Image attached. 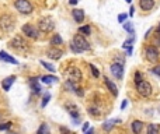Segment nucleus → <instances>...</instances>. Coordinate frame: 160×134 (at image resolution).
Wrapping results in <instances>:
<instances>
[{
	"mask_svg": "<svg viewBox=\"0 0 160 134\" xmlns=\"http://www.w3.org/2000/svg\"><path fill=\"white\" fill-rule=\"evenodd\" d=\"M14 28H16V18L11 14H2L0 16V29L4 34H8L13 32Z\"/></svg>",
	"mask_w": 160,
	"mask_h": 134,
	"instance_id": "nucleus-1",
	"label": "nucleus"
},
{
	"mask_svg": "<svg viewBox=\"0 0 160 134\" xmlns=\"http://www.w3.org/2000/svg\"><path fill=\"white\" fill-rule=\"evenodd\" d=\"M14 7L21 14H31L34 10L30 0H14Z\"/></svg>",
	"mask_w": 160,
	"mask_h": 134,
	"instance_id": "nucleus-2",
	"label": "nucleus"
},
{
	"mask_svg": "<svg viewBox=\"0 0 160 134\" xmlns=\"http://www.w3.org/2000/svg\"><path fill=\"white\" fill-rule=\"evenodd\" d=\"M38 27H39V31H42V32H45V34L52 32L53 28H55L53 18L52 17H42L38 22Z\"/></svg>",
	"mask_w": 160,
	"mask_h": 134,
	"instance_id": "nucleus-3",
	"label": "nucleus"
},
{
	"mask_svg": "<svg viewBox=\"0 0 160 134\" xmlns=\"http://www.w3.org/2000/svg\"><path fill=\"white\" fill-rule=\"evenodd\" d=\"M136 91H138V94H139L140 96H143V98L150 96V95H152V85H150V83H149V81H146V80H142L140 83L136 84Z\"/></svg>",
	"mask_w": 160,
	"mask_h": 134,
	"instance_id": "nucleus-4",
	"label": "nucleus"
},
{
	"mask_svg": "<svg viewBox=\"0 0 160 134\" xmlns=\"http://www.w3.org/2000/svg\"><path fill=\"white\" fill-rule=\"evenodd\" d=\"M66 77H67V81H70V83H73V84L80 83L81 81V71L77 69V67L72 66L66 70Z\"/></svg>",
	"mask_w": 160,
	"mask_h": 134,
	"instance_id": "nucleus-5",
	"label": "nucleus"
},
{
	"mask_svg": "<svg viewBox=\"0 0 160 134\" xmlns=\"http://www.w3.org/2000/svg\"><path fill=\"white\" fill-rule=\"evenodd\" d=\"M10 46L13 47V49L18 50V52H25V50H28V43L20 35L14 36V38L11 39V41H10Z\"/></svg>",
	"mask_w": 160,
	"mask_h": 134,
	"instance_id": "nucleus-6",
	"label": "nucleus"
},
{
	"mask_svg": "<svg viewBox=\"0 0 160 134\" xmlns=\"http://www.w3.org/2000/svg\"><path fill=\"white\" fill-rule=\"evenodd\" d=\"M72 43L75 45L76 47H79V49H80L81 52H84V50H89V49H90L89 42H87L86 39H84V36H83V35H80V34H76V35L73 36Z\"/></svg>",
	"mask_w": 160,
	"mask_h": 134,
	"instance_id": "nucleus-7",
	"label": "nucleus"
},
{
	"mask_svg": "<svg viewBox=\"0 0 160 134\" xmlns=\"http://www.w3.org/2000/svg\"><path fill=\"white\" fill-rule=\"evenodd\" d=\"M145 56H146V59H148V61H150V63H156L160 57V53H159V50H157L156 46L150 45V46H148L145 49Z\"/></svg>",
	"mask_w": 160,
	"mask_h": 134,
	"instance_id": "nucleus-8",
	"label": "nucleus"
},
{
	"mask_svg": "<svg viewBox=\"0 0 160 134\" xmlns=\"http://www.w3.org/2000/svg\"><path fill=\"white\" fill-rule=\"evenodd\" d=\"M22 34H24L27 38H31V39H36L39 36V29L36 27H34V25L31 24H24L21 28Z\"/></svg>",
	"mask_w": 160,
	"mask_h": 134,
	"instance_id": "nucleus-9",
	"label": "nucleus"
},
{
	"mask_svg": "<svg viewBox=\"0 0 160 134\" xmlns=\"http://www.w3.org/2000/svg\"><path fill=\"white\" fill-rule=\"evenodd\" d=\"M111 73L115 78L121 80L124 77V64L121 63H112L111 64Z\"/></svg>",
	"mask_w": 160,
	"mask_h": 134,
	"instance_id": "nucleus-10",
	"label": "nucleus"
},
{
	"mask_svg": "<svg viewBox=\"0 0 160 134\" xmlns=\"http://www.w3.org/2000/svg\"><path fill=\"white\" fill-rule=\"evenodd\" d=\"M46 55L49 56V59H53V60H59V59L63 56V52H62L61 49H58V47L52 46V47H49V49H48Z\"/></svg>",
	"mask_w": 160,
	"mask_h": 134,
	"instance_id": "nucleus-11",
	"label": "nucleus"
},
{
	"mask_svg": "<svg viewBox=\"0 0 160 134\" xmlns=\"http://www.w3.org/2000/svg\"><path fill=\"white\" fill-rule=\"evenodd\" d=\"M65 108H66V110L69 112V114L73 117V119H79V109L76 105H73V103H66L65 105Z\"/></svg>",
	"mask_w": 160,
	"mask_h": 134,
	"instance_id": "nucleus-12",
	"label": "nucleus"
},
{
	"mask_svg": "<svg viewBox=\"0 0 160 134\" xmlns=\"http://www.w3.org/2000/svg\"><path fill=\"white\" fill-rule=\"evenodd\" d=\"M139 7L143 11H150L154 7V0H139Z\"/></svg>",
	"mask_w": 160,
	"mask_h": 134,
	"instance_id": "nucleus-13",
	"label": "nucleus"
},
{
	"mask_svg": "<svg viewBox=\"0 0 160 134\" xmlns=\"http://www.w3.org/2000/svg\"><path fill=\"white\" fill-rule=\"evenodd\" d=\"M0 60L6 61V63H10V64H17V63H18V61H17L13 56H10L7 52H4V50H2V52H0Z\"/></svg>",
	"mask_w": 160,
	"mask_h": 134,
	"instance_id": "nucleus-14",
	"label": "nucleus"
},
{
	"mask_svg": "<svg viewBox=\"0 0 160 134\" xmlns=\"http://www.w3.org/2000/svg\"><path fill=\"white\" fill-rule=\"evenodd\" d=\"M14 81H16V75H10V77L4 78V80L2 81V88L4 89V91H8V89L11 88Z\"/></svg>",
	"mask_w": 160,
	"mask_h": 134,
	"instance_id": "nucleus-15",
	"label": "nucleus"
},
{
	"mask_svg": "<svg viewBox=\"0 0 160 134\" xmlns=\"http://www.w3.org/2000/svg\"><path fill=\"white\" fill-rule=\"evenodd\" d=\"M72 16H73V18H75L76 22L84 21V11L81 10V8H75V10L72 11Z\"/></svg>",
	"mask_w": 160,
	"mask_h": 134,
	"instance_id": "nucleus-16",
	"label": "nucleus"
},
{
	"mask_svg": "<svg viewBox=\"0 0 160 134\" xmlns=\"http://www.w3.org/2000/svg\"><path fill=\"white\" fill-rule=\"evenodd\" d=\"M38 80L39 78H35V77L30 78V87L34 91V94H39V92H41V87H39V84H38Z\"/></svg>",
	"mask_w": 160,
	"mask_h": 134,
	"instance_id": "nucleus-17",
	"label": "nucleus"
},
{
	"mask_svg": "<svg viewBox=\"0 0 160 134\" xmlns=\"http://www.w3.org/2000/svg\"><path fill=\"white\" fill-rule=\"evenodd\" d=\"M105 85H107V88L109 89V91H111V94L114 95V96H117L118 95V88H117V85H115L114 83H112L111 80H109V78H105Z\"/></svg>",
	"mask_w": 160,
	"mask_h": 134,
	"instance_id": "nucleus-18",
	"label": "nucleus"
},
{
	"mask_svg": "<svg viewBox=\"0 0 160 134\" xmlns=\"http://www.w3.org/2000/svg\"><path fill=\"white\" fill-rule=\"evenodd\" d=\"M131 126H132L133 134H140V131H142V128H143V123L140 122V120H133Z\"/></svg>",
	"mask_w": 160,
	"mask_h": 134,
	"instance_id": "nucleus-19",
	"label": "nucleus"
},
{
	"mask_svg": "<svg viewBox=\"0 0 160 134\" xmlns=\"http://www.w3.org/2000/svg\"><path fill=\"white\" fill-rule=\"evenodd\" d=\"M117 123H119V120L118 119H111V120H107L105 123L103 124V128H104V131H109L112 127H114Z\"/></svg>",
	"mask_w": 160,
	"mask_h": 134,
	"instance_id": "nucleus-20",
	"label": "nucleus"
},
{
	"mask_svg": "<svg viewBox=\"0 0 160 134\" xmlns=\"http://www.w3.org/2000/svg\"><path fill=\"white\" fill-rule=\"evenodd\" d=\"M51 45L52 46H59V45H63V39L61 38V35L59 34H55V35L52 36V39H51Z\"/></svg>",
	"mask_w": 160,
	"mask_h": 134,
	"instance_id": "nucleus-21",
	"label": "nucleus"
},
{
	"mask_svg": "<svg viewBox=\"0 0 160 134\" xmlns=\"http://www.w3.org/2000/svg\"><path fill=\"white\" fill-rule=\"evenodd\" d=\"M39 81L44 84H53L56 83V77L55 75H42V77H39Z\"/></svg>",
	"mask_w": 160,
	"mask_h": 134,
	"instance_id": "nucleus-22",
	"label": "nucleus"
},
{
	"mask_svg": "<svg viewBox=\"0 0 160 134\" xmlns=\"http://www.w3.org/2000/svg\"><path fill=\"white\" fill-rule=\"evenodd\" d=\"M159 130H160V127L157 124H149L148 126V131H146V134H159Z\"/></svg>",
	"mask_w": 160,
	"mask_h": 134,
	"instance_id": "nucleus-23",
	"label": "nucleus"
},
{
	"mask_svg": "<svg viewBox=\"0 0 160 134\" xmlns=\"http://www.w3.org/2000/svg\"><path fill=\"white\" fill-rule=\"evenodd\" d=\"M124 29L126 31V32L129 34V35H133L135 34V29H133V25H132V22H124Z\"/></svg>",
	"mask_w": 160,
	"mask_h": 134,
	"instance_id": "nucleus-24",
	"label": "nucleus"
},
{
	"mask_svg": "<svg viewBox=\"0 0 160 134\" xmlns=\"http://www.w3.org/2000/svg\"><path fill=\"white\" fill-rule=\"evenodd\" d=\"M36 134H51V131H49V127H48V124L42 123V124L39 126V128H38V131H36Z\"/></svg>",
	"mask_w": 160,
	"mask_h": 134,
	"instance_id": "nucleus-25",
	"label": "nucleus"
},
{
	"mask_svg": "<svg viewBox=\"0 0 160 134\" xmlns=\"http://www.w3.org/2000/svg\"><path fill=\"white\" fill-rule=\"evenodd\" d=\"M90 32H91V28H90L89 25H83V27L79 28V34H80V35H83V36L90 35Z\"/></svg>",
	"mask_w": 160,
	"mask_h": 134,
	"instance_id": "nucleus-26",
	"label": "nucleus"
},
{
	"mask_svg": "<svg viewBox=\"0 0 160 134\" xmlns=\"http://www.w3.org/2000/svg\"><path fill=\"white\" fill-rule=\"evenodd\" d=\"M39 63H41V66H42V67H45V69H46L48 71H51V73H53V71L56 70V67H53L51 63H46V61H44V60H41Z\"/></svg>",
	"mask_w": 160,
	"mask_h": 134,
	"instance_id": "nucleus-27",
	"label": "nucleus"
},
{
	"mask_svg": "<svg viewBox=\"0 0 160 134\" xmlns=\"http://www.w3.org/2000/svg\"><path fill=\"white\" fill-rule=\"evenodd\" d=\"M49 99H51V94L49 92H45L44 98H42V102H41V108H45L48 105V102H49Z\"/></svg>",
	"mask_w": 160,
	"mask_h": 134,
	"instance_id": "nucleus-28",
	"label": "nucleus"
},
{
	"mask_svg": "<svg viewBox=\"0 0 160 134\" xmlns=\"http://www.w3.org/2000/svg\"><path fill=\"white\" fill-rule=\"evenodd\" d=\"M89 67H90V70H91V74H93V77H95V78H98L100 77V71L97 70V67L94 66V64H89Z\"/></svg>",
	"mask_w": 160,
	"mask_h": 134,
	"instance_id": "nucleus-29",
	"label": "nucleus"
},
{
	"mask_svg": "<svg viewBox=\"0 0 160 134\" xmlns=\"http://www.w3.org/2000/svg\"><path fill=\"white\" fill-rule=\"evenodd\" d=\"M143 78H142V74H140L139 71H136L135 73V84H138V83H140Z\"/></svg>",
	"mask_w": 160,
	"mask_h": 134,
	"instance_id": "nucleus-30",
	"label": "nucleus"
},
{
	"mask_svg": "<svg viewBox=\"0 0 160 134\" xmlns=\"http://www.w3.org/2000/svg\"><path fill=\"white\" fill-rule=\"evenodd\" d=\"M10 127H11V122H7V123H4V124H0V131L2 130H8Z\"/></svg>",
	"mask_w": 160,
	"mask_h": 134,
	"instance_id": "nucleus-31",
	"label": "nucleus"
},
{
	"mask_svg": "<svg viewBox=\"0 0 160 134\" xmlns=\"http://www.w3.org/2000/svg\"><path fill=\"white\" fill-rule=\"evenodd\" d=\"M152 73H153V74H156L157 77H160V64H157L156 67H153V69H152Z\"/></svg>",
	"mask_w": 160,
	"mask_h": 134,
	"instance_id": "nucleus-32",
	"label": "nucleus"
},
{
	"mask_svg": "<svg viewBox=\"0 0 160 134\" xmlns=\"http://www.w3.org/2000/svg\"><path fill=\"white\" fill-rule=\"evenodd\" d=\"M126 17H128V16H126V14H124V13L119 14V16H118V21L124 24V22H126Z\"/></svg>",
	"mask_w": 160,
	"mask_h": 134,
	"instance_id": "nucleus-33",
	"label": "nucleus"
},
{
	"mask_svg": "<svg viewBox=\"0 0 160 134\" xmlns=\"http://www.w3.org/2000/svg\"><path fill=\"white\" fill-rule=\"evenodd\" d=\"M70 49H72V52H73V53H81V50L79 49V47H76L73 43H70Z\"/></svg>",
	"mask_w": 160,
	"mask_h": 134,
	"instance_id": "nucleus-34",
	"label": "nucleus"
},
{
	"mask_svg": "<svg viewBox=\"0 0 160 134\" xmlns=\"http://www.w3.org/2000/svg\"><path fill=\"white\" fill-rule=\"evenodd\" d=\"M90 114H91V116H100V112H97V109L91 108L90 109Z\"/></svg>",
	"mask_w": 160,
	"mask_h": 134,
	"instance_id": "nucleus-35",
	"label": "nucleus"
},
{
	"mask_svg": "<svg viewBox=\"0 0 160 134\" xmlns=\"http://www.w3.org/2000/svg\"><path fill=\"white\" fill-rule=\"evenodd\" d=\"M61 133H62V134H72L66 127H61Z\"/></svg>",
	"mask_w": 160,
	"mask_h": 134,
	"instance_id": "nucleus-36",
	"label": "nucleus"
},
{
	"mask_svg": "<svg viewBox=\"0 0 160 134\" xmlns=\"http://www.w3.org/2000/svg\"><path fill=\"white\" fill-rule=\"evenodd\" d=\"M87 130H90V124H89V123H84V124H83V131L86 133Z\"/></svg>",
	"mask_w": 160,
	"mask_h": 134,
	"instance_id": "nucleus-37",
	"label": "nucleus"
},
{
	"mask_svg": "<svg viewBox=\"0 0 160 134\" xmlns=\"http://www.w3.org/2000/svg\"><path fill=\"white\" fill-rule=\"evenodd\" d=\"M126 105H128V100H126V99H125V100H124V102H122V103H121V110H124V109H125V108H126Z\"/></svg>",
	"mask_w": 160,
	"mask_h": 134,
	"instance_id": "nucleus-38",
	"label": "nucleus"
},
{
	"mask_svg": "<svg viewBox=\"0 0 160 134\" xmlns=\"http://www.w3.org/2000/svg\"><path fill=\"white\" fill-rule=\"evenodd\" d=\"M133 14H135V7H133V6H131V8H129V16H133Z\"/></svg>",
	"mask_w": 160,
	"mask_h": 134,
	"instance_id": "nucleus-39",
	"label": "nucleus"
},
{
	"mask_svg": "<svg viewBox=\"0 0 160 134\" xmlns=\"http://www.w3.org/2000/svg\"><path fill=\"white\" fill-rule=\"evenodd\" d=\"M76 94H77L79 96H83V91H81V88H77V89H76Z\"/></svg>",
	"mask_w": 160,
	"mask_h": 134,
	"instance_id": "nucleus-40",
	"label": "nucleus"
},
{
	"mask_svg": "<svg viewBox=\"0 0 160 134\" xmlns=\"http://www.w3.org/2000/svg\"><path fill=\"white\" fill-rule=\"evenodd\" d=\"M84 134H94V128H90V130H87Z\"/></svg>",
	"mask_w": 160,
	"mask_h": 134,
	"instance_id": "nucleus-41",
	"label": "nucleus"
},
{
	"mask_svg": "<svg viewBox=\"0 0 160 134\" xmlns=\"http://www.w3.org/2000/svg\"><path fill=\"white\" fill-rule=\"evenodd\" d=\"M77 2H79V0H69V3H70V4H72V6L77 4Z\"/></svg>",
	"mask_w": 160,
	"mask_h": 134,
	"instance_id": "nucleus-42",
	"label": "nucleus"
},
{
	"mask_svg": "<svg viewBox=\"0 0 160 134\" xmlns=\"http://www.w3.org/2000/svg\"><path fill=\"white\" fill-rule=\"evenodd\" d=\"M157 34L160 35V24H159V27H157Z\"/></svg>",
	"mask_w": 160,
	"mask_h": 134,
	"instance_id": "nucleus-43",
	"label": "nucleus"
},
{
	"mask_svg": "<svg viewBox=\"0 0 160 134\" xmlns=\"http://www.w3.org/2000/svg\"><path fill=\"white\" fill-rule=\"evenodd\" d=\"M7 134H17V133H14V131H7Z\"/></svg>",
	"mask_w": 160,
	"mask_h": 134,
	"instance_id": "nucleus-44",
	"label": "nucleus"
},
{
	"mask_svg": "<svg viewBox=\"0 0 160 134\" xmlns=\"http://www.w3.org/2000/svg\"><path fill=\"white\" fill-rule=\"evenodd\" d=\"M125 2H126V3H131V2H132V0H125Z\"/></svg>",
	"mask_w": 160,
	"mask_h": 134,
	"instance_id": "nucleus-45",
	"label": "nucleus"
}]
</instances>
